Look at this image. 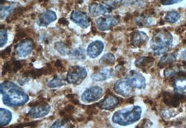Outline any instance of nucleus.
Here are the masks:
<instances>
[{
	"instance_id": "obj_24",
	"label": "nucleus",
	"mask_w": 186,
	"mask_h": 128,
	"mask_svg": "<svg viewBox=\"0 0 186 128\" xmlns=\"http://www.w3.org/2000/svg\"><path fill=\"white\" fill-rule=\"evenodd\" d=\"M135 22L139 27H149L153 24V20L148 16L141 15L136 18Z\"/></svg>"
},
{
	"instance_id": "obj_6",
	"label": "nucleus",
	"mask_w": 186,
	"mask_h": 128,
	"mask_svg": "<svg viewBox=\"0 0 186 128\" xmlns=\"http://www.w3.org/2000/svg\"><path fill=\"white\" fill-rule=\"evenodd\" d=\"M50 109V105L45 102H34V106L29 111L28 115L33 118L43 117L49 113Z\"/></svg>"
},
{
	"instance_id": "obj_11",
	"label": "nucleus",
	"mask_w": 186,
	"mask_h": 128,
	"mask_svg": "<svg viewBox=\"0 0 186 128\" xmlns=\"http://www.w3.org/2000/svg\"><path fill=\"white\" fill-rule=\"evenodd\" d=\"M71 20L80 27L86 29L91 24V20L85 13L81 11H73L70 15Z\"/></svg>"
},
{
	"instance_id": "obj_38",
	"label": "nucleus",
	"mask_w": 186,
	"mask_h": 128,
	"mask_svg": "<svg viewBox=\"0 0 186 128\" xmlns=\"http://www.w3.org/2000/svg\"><path fill=\"white\" fill-rule=\"evenodd\" d=\"M59 24H61V25H64V26H66V25L68 24V20L66 19V18H60V19H59Z\"/></svg>"
},
{
	"instance_id": "obj_14",
	"label": "nucleus",
	"mask_w": 186,
	"mask_h": 128,
	"mask_svg": "<svg viewBox=\"0 0 186 128\" xmlns=\"http://www.w3.org/2000/svg\"><path fill=\"white\" fill-rule=\"evenodd\" d=\"M148 37L147 34L143 31H135L133 32L130 37V43L132 46L135 47H140L148 40Z\"/></svg>"
},
{
	"instance_id": "obj_42",
	"label": "nucleus",
	"mask_w": 186,
	"mask_h": 128,
	"mask_svg": "<svg viewBox=\"0 0 186 128\" xmlns=\"http://www.w3.org/2000/svg\"><path fill=\"white\" fill-rule=\"evenodd\" d=\"M130 17H131V15H130V13H127V14H126V17L124 18V21L127 22L128 20H130Z\"/></svg>"
},
{
	"instance_id": "obj_32",
	"label": "nucleus",
	"mask_w": 186,
	"mask_h": 128,
	"mask_svg": "<svg viewBox=\"0 0 186 128\" xmlns=\"http://www.w3.org/2000/svg\"><path fill=\"white\" fill-rule=\"evenodd\" d=\"M0 40H1V42H0L1 43V47H3L7 43L8 35L6 29H1V31H0Z\"/></svg>"
},
{
	"instance_id": "obj_33",
	"label": "nucleus",
	"mask_w": 186,
	"mask_h": 128,
	"mask_svg": "<svg viewBox=\"0 0 186 128\" xmlns=\"http://www.w3.org/2000/svg\"><path fill=\"white\" fill-rule=\"evenodd\" d=\"M23 66V64L19 61H12V72H16L20 70Z\"/></svg>"
},
{
	"instance_id": "obj_2",
	"label": "nucleus",
	"mask_w": 186,
	"mask_h": 128,
	"mask_svg": "<svg viewBox=\"0 0 186 128\" xmlns=\"http://www.w3.org/2000/svg\"><path fill=\"white\" fill-rule=\"evenodd\" d=\"M171 34L167 30L157 31L151 41V47L156 55L165 54L172 45Z\"/></svg>"
},
{
	"instance_id": "obj_41",
	"label": "nucleus",
	"mask_w": 186,
	"mask_h": 128,
	"mask_svg": "<svg viewBox=\"0 0 186 128\" xmlns=\"http://www.w3.org/2000/svg\"><path fill=\"white\" fill-rule=\"evenodd\" d=\"M134 101H135L134 97L129 98L127 100H126V102H127L128 103H129V104H133V103H134Z\"/></svg>"
},
{
	"instance_id": "obj_26",
	"label": "nucleus",
	"mask_w": 186,
	"mask_h": 128,
	"mask_svg": "<svg viewBox=\"0 0 186 128\" xmlns=\"http://www.w3.org/2000/svg\"><path fill=\"white\" fill-rule=\"evenodd\" d=\"M180 69H181V66L179 65H176V66L171 65L164 71L165 77H167V78L174 77V75L177 74L179 71L182 70Z\"/></svg>"
},
{
	"instance_id": "obj_20",
	"label": "nucleus",
	"mask_w": 186,
	"mask_h": 128,
	"mask_svg": "<svg viewBox=\"0 0 186 128\" xmlns=\"http://www.w3.org/2000/svg\"><path fill=\"white\" fill-rule=\"evenodd\" d=\"M112 74V71L111 69L104 68V69H101L94 73L91 78L96 82H103L111 77Z\"/></svg>"
},
{
	"instance_id": "obj_16",
	"label": "nucleus",
	"mask_w": 186,
	"mask_h": 128,
	"mask_svg": "<svg viewBox=\"0 0 186 128\" xmlns=\"http://www.w3.org/2000/svg\"><path fill=\"white\" fill-rule=\"evenodd\" d=\"M56 19V13L51 10H47L39 16L37 24L38 26L41 27L47 26L48 24L52 23V22H54Z\"/></svg>"
},
{
	"instance_id": "obj_13",
	"label": "nucleus",
	"mask_w": 186,
	"mask_h": 128,
	"mask_svg": "<svg viewBox=\"0 0 186 128\" xmlns=\"http://www.w3.org/2000/svg\"><path fill=\"white\" fill-rule=\"evenodd\" d=\"M120 100H121L119 98L110 94V95H107L103 101L96 104V105L100 107L101 109L110 110V109H114V108H116L121 102Z\"/></svg>"
},
{
	"instance_id": "obj_18",
	"label": "nucleus",
	"mask_w": 186,
	"mask_h": 128,
	"mask_svg": "<svg viewBox=\"0 0 186 128\" xmlns=\"http://www.w3.org/2000/svg\"><path fill=\"white\" fill-rule=\"evenodd\" d=\"M174 87L176 93L186 95V76L178 77L174 81Z\"/></svg>"
},
{
	"instance_id": "obj_8",
	"label": "nucleus",
	"mask_w": 186,
	"mask_h": 128,
	"mask_svg": "<svg viewBox=\"0 0 186 128\" xmlns=\"http://www.w3.org/2000/svg\"><path fill=\"white\" fill-rule=\"evenodd\" d=\"M119 20L117 17L112 15H106L101 17L96 20L97 27L101 31H107L119 24Z\"/></svg>"
},
{
	"instance_id": "obj_21",
	"label": "nucleus",
	"mask_w": 186,
	"mask_h": 128,
	"mask_svg": "<svg viewBox=\"0 0 186 128\" xmlns=\"http://www.w3.org/2000/svg\"><path fill=\"white\" fill-rule=\"evenodd\" d=\"M12 119V114L7 109L2 108L0 109V124L1 126H6Z\"/></svg>"
},
{
	"instance_id": "obj_25",
	"label": "nucleus",
	"mask_w": 186,
	"mask_h": 128,
	"mask_svg": "<svg viewBox=\"0 0 186 128\" xmlns=\"http://www.w3.org/2000/svg\"><path fill=\"white\" fill-rule=\"evenodd\" d=\"M99 63L103 66H112L115 63V56L112 53H107L100 59Z\"/></svg>"
},
{
	"instance_id": "obj_4",
	"label": "nucleus",
	"mask_w": 186,
	"mask_h": 128,
	"mask_svg": "<svg viewBox=\"0 0 186 128\" xmlns=\"http://www.w3.org/2000/svg\"><path fill=\"white\" fill-rule=\"evenodd\" d=\"M87 75V71L85 68L81 66H73L68 70L66 79L68 83L79 85L84 81Z\"/></svg>"
},
{
	"instance_id": "obj_17",
	"label": "nucleus",
	"mask_w": 186,
	"mask_h": 128,
	"mask_svg": "<svg viewBox=\"0 0 186 128\" xmlns=\"http://www.w3.org/2000/svg\"><path fill=\"white\" fill-rule=\"evenodd\" d=\"M112 11L110 6H104L102 4H92L89 6V11L91 15L96 16L100 15L101 14H107V13H111Z\"/></svg>"
},
{
	"instance_id": "obj_1",
	"label": "nucleus",
	"mask_w": 186,
	"mask_h": 128,
	"mask_svg": "<svg viewBox=\"0 0 186 128\" xmlns=\"http://www.w3.org/2000/svg\"><path fill=\"white\" fill-rule=\"evenodd\" d=\"M1 93L4 104L9 107H20L29 100V97L22 89L11 82H4L1 84Z\"/></svg>"
},
{
	"instance_id": "obj_40",
	"label": "nucleus",
	"mask_w": 186,
	"mask_h": 128,
	"mask_svg": "<svg viewBox=\"0 0 186 128\" xmlns=\"http://www.w3.org/2000/svg\"><path fill=\"white\" fill-rule=\"evenodd\" d=\"M181 58L186 61V50H183V51L181 52Z\"/></svg>"
},
{
	"instance_id": "obj_30",
	"label": "nucleus",
	"mask_w": 186,
	"mask_h": 128,
	"mask_svg": "<svg viewBox=\"0 0 186 128\" xmlns=\"http://www.w3.org/2000/svg\"><path fill=\"white\" fill-rule=\"evenodd\" d=\"M54 47L55 49L57 50V52H59L62 55H67V54H70V50L68 45L64 44L63 43L57 42L54 44Z\"/></svg>"
},
{
	"instance_id": "obj_35",
	"label": "nucleus",
	"mask_w": 186,
	"mask_h": 128,
	"mask_svg": "<svg viewBox=\"0 0 186 128\" xmlns=\"http://www.w3.org/2000/svg\"><path fill=\"white\" fill-rule=\"evenodd\" d=\"M25 36H27V34L24 31H22V30L18 31L17 32V34H16V35H15V38L14 41H15V42H16V41H18L19 40L22 39V38H24Z\"/></svg>"
},
{
	"instance_id": "obj_9",
	"label": "nucleus",
	"mask_w": 186,
	"mask_h": 128,
	"mask_svg": "<svg viewBox=\"0 0 186 128\" xmlns=\"http://www.w3.org/2000/svg\"><path fill=\"white\" fill-rule=\"evenodd\" d=\"M34 48V43L31 39H26L16 45L15 54L19 57H26L31 53Z\"/></svg>"
},
{
	"instance_id": "obj_31",
	"label": "nucleus",
	"mask_w": 186,
	"mask_h": 128,
	"mask_svg": "<svg viewBox=\"0 0 186 128\" xmlns=\"http://www.w3.org/2000/svg\"><path fill=\"white\" fill-rule=\"evenodd\" d=\"M13 11V6H1V19H3L6 16L10 14Z\"/></svg>"
},
{
	"instance_id": "obj_19",
	"label": "nucleus",
	"mask_w": 186,
	"mask_h": 128,
	"mask_svg": "<svg viewBox=\"0 0 186 128\" xmlns=\"http://www.w3.org/2000/svg\"><path fill=\"white\" fill-rule=\"evenodd\" d=\"M154 59L151 56L139 57L135 61V66L142 70H146L151 67L154 62Z\"/></svg>"
},
{
	"instance_id": "obj_27",
	"label": "nucleus",
	"mask_w": 186,
	"mask_h": 128,
	"mask_svg": "<svg viewBox=\"0 0 186 128\" xmlns=\"http://www.w3.org/2000/svg\"><path fill=\"white\" fill-rule=\"evenodd\" d=\"M180 17L181 15L177 11H171L167 13L166 15H165V19L166 22H169V23L173 24L177 22L179 20V18H180Z\"/></svg>"
},
{
	"instance_id": "obj_3",
	"label": "nucleus",
	"mask_w": 186,
	"mask_h": 128,
	"mask_svg": "<svg viewBox=\"0 0 186 128\" xmlns=\"http://www.w3.org/2000/svg\"><path fill=\"white\" fill-rule=\"evenodd\" d=\"M142 115V109L139 106H135L131 109H125L115 112L112 117V121L122 126L132 124L138 121Z\"/></svg>"
},
{
	"instance_id": "obj_10",
	"label": "nucleus",
	"mask_w": 186,
	"mask_h": 128,
	"mask_svg": "<svg viewBox=\"0 0 186 128\" xmlns=\"http://www.w3.org/2000/svg\"><path fill=\"white\" fill-rule=\"evenodd\" d=\"M114 89L119 95L127 97L131 94L132 91V86L128 82L127 79H121L117 81L114 86Z\"/></svg>"
},
{
	"instance_id": "obj_12",
	"label": "nucleus",
	"mask_w": 186,
	"mask_h": 128,
	"mask_svg": "<svg viewBox=\"0 0 186 128\" xmlns=\"http://www.w3.org/2000/svg\"><path fill=\"white\" fill-rule=\"evenodd\" d=\"M162 100L165 104L172 107H178L180 102L183 101L185 96L181 94H172V93L165 92L163 93Z\"/></svg>"
},
{
	"instance_id": "obj_44",
	"label": "nucleus",
	"mask_w": 186,
	"mask_h": 128,
	"mask_svg": "<svg viewBox=\"0 0 186 128\" xmlns=\"http://www.w3.org/2000/svg\"><path fill=\"white\" fill-rule=\"evenodd\" d=\"M183 44H186V39L183 40Z\"/></svg>"
},
{
	"instance_id": "obj_7",
	"label": "nucleus",
	"mask_w": 186,
	"mask_h": 128,
	"mask_svg": "<svg viewBox=\"0 0 186 128\" xmlns=\"http://www.w3.org/2000/svg\"><path fill=\"white\" fill-rule=\"evenodd\" d=\"M126 79L132 87L143 89L146 87V79L143 75L138 72L131 70L128 72Z\"/></svg>"
},
{
	"instance_id": "obj_39",
	"label": "nucleus",
	"mask_w": 186,
	"mask_h": 128,
	"mask_svg": "<svg viewBox=\"0 0 186 128\" xmlns=\"http://www.w3.org/2000/svg\"><path fill=\"white\" fill-rule=\"evenodd\" d=\"M55 66H56V68L59 70L62 69V68H63V65H62L61 61H59V60H57L56 62H55Z\"/></svg>"
},
{
	"instance_id": "obj_5",
	"label": "nucleus",
	"mask_w": 186,
	"mask_h": 128,
	"mask_svg": "<svg viewBox=\"0 0 186 128\" xmlns=\"http://www.w3.org/2000/svg\"><path fill=\"white\" fill-rule=\"evenodd\" d=\"M103 88L95 86L87 88L82 95V100L85 102H93L99 100L103 95Z\"/></svg>"
},
{
	"instance_id": "obj_36",
	"label": "nucleus",
	"mask_w": 186,
	"mask_h": 128,
	"mask_svg": "<svg viewBox=\"0 0 186 128\" xmlns=\"http://www.w3.org/2000/svg\"><path fill=\"white\" fill-rule=\"evenodd\" d=\"M183 0H161L160 3L163 5H171L174 4H177L178 2H182Z\"/></svg>"
},
{
	"instance_id": "obj_15",
	"label": "nucleus",
	"mask_w": 186,
	"mask_h": 128,
	"mask_svg": "<svg viewBox=\"0 0 186 128\" xmlns=\"http://www.w3.org/2000/svg\"><path fill=\"white\" fill-rule=\"evenodd\" d=\"M104 49V44L102 41L96 40L89 45L87 54L91 58H96L101 54Z\"/></svg>"
},
{
	"instance_id": "obj_28",
	"label": "nucleus",
	"mask_w": 186,
	"mask_h": 128,
	"mask_svg": "<svg viewBox=\"0 0 186 128\" xmlns=\"http://www.w3.org/2000/svg\"><path fill=\"white\" fill-rule=\"evenodd\" d=\"M44 75V68H41V69H32L25 71L23 73V77H33V78H37V77H41V75Z\"/></svg>"
},
{
	"instance_id": "obj_29",
	"label": "nucleus",
	"mask_w": 186,
	"mask_h": 128,
	"mask_svg": "<svg viewBox=\"0 0 186 128\" xmlns=\"http://www.w3.org/2000/svg\"><path fill=\"white\" fill-rule=\"evenodd\" d=\"M70 56L74 59H77V60H84L86 58L85 52H84V50L82 47L77 48L70 52Z\"/></svg>"
},
{
	"instance_id": "obj_37",
	"label": "nucleus",
	"mask_w": 186,
	"mask_h": 128,
	"mask_svg": "<svg viewBox=\"0 0 186 128\" xmlns=\"http://www.w3.org/2000/svg\"><path fill=\"white\" fill-rule=\"evenodd\" d=\"M11 52V46H9L7 48H6V49L4 50V51L2 52V53H1L2 58L4 59V58H5V57H6L7 56H8L9 54H10Z\"/></svg>"
},
{
	"instance_id": "obj_43",
	"label": "nucleus",
	"mask_w": 186,
	"mask_h": 128,
	"mask_svg": "<svg viewBox=\"0 0 186 128\" xmlns=\"http://www.w3.org/2000/svg\"><path fill=\"white\" fill-rule=\"evenodd\" d=\"M160 24H164V21H163V20H160Z\"/></svg>"
},
{
	"instance_id": "obj_34",
	"label": "nucleus",
	"mask_w": 186,
	"mask_h": 128,
	"mask_svg": "<svg viewBox=\"0 0 186 128\" xmlns=\"http://www.w3.org/2000/svg\"><path fill=\"white\" fill-rule=\"evenodd\" d=\"M152 125L153 123L148 119H144L142 121V123L138 125L139 126H137V127H149L152 126Z\"/></svg>"
},
{
	"instance_id": "obj_22",
	"label": "nucleus",
	"mask_w": 186,
	"mask_h": 128,
	"mask_svg": "<svg viewBox=\"0 0 186 128\" xmlns=\"http://www.w3.org/2000/svg\"><path fill=\"white\" fill-rule=\"evenodd\" d=\"M175 61L176 54H174V53L167 54L163 56L160 59V62L158 63V67L160 68H163L168 65H171V63L174 62Z\"/></svg>"
},
{
	"instance_id": "obj_23",
	"label": "nucleus",
	"mask_w": 186,
	"mask_h": 128,
	"mask_svg": "<svg viewBox=\"0 0 186 128\" xmlns=\"http://www.w3.org/2000/svg\"><path fill=\"white\" fill-rule=\"evenodd\" d=\"M66 84V82L64 77L62 76L57 75V76L54 77L53 78L48 82L47 86L48 87L50 88H56V87H60V86L65 85Z\"/></svg>"
}]
</instances>
